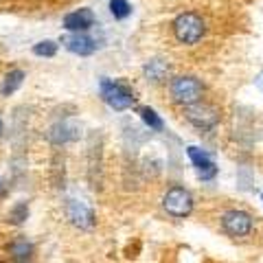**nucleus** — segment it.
Instances as JSON below:
<instances>
[{"mask_svg": "<svg viewBox=\"0 0 263 263\" xmlns=\"http://www.w3.org/2000/svg\"><path fill=\"white\" fill-rule=\"evenodd\" d=\"M186 156L191 158L193 167H195V171H197V176H200L202 180H213V178H215L217 167H215L213 158H211V156L204 152V149H200V147H189Z\"/></svg>", "mask_w": 263, "mask_h": 263, "instance_id": "nucleus-8", "label": "nucleus"}, {"mask_svg": "<svg viewBox=\"0 0 263 263\" xmlns=\"http://www.w3.org/2000/svg\"><path fill=\"white\" fill-rule=\"evenodd\" d=\"M70 217H72L75 224L84 226V228L92 226V213H90L84 204H72V206H70Z\"/></svg>", "mask_w": 263, "mask_h": 263, "instance_id": "nucleus-13", "label": "nucleus"}, {"mask_svg": "<svg viewBox=\"0 0 263 263\" xmlns=\"http://www.w3.org/2000/svg\"><path fill=\"white\" fill-rule=\"evenodd\" d=\"M169 92H171V99H174L178 105L189 108V105L202 101L204 86H202V81L197 77H193V75H180V77H176L174 81H171Z\"/></svg>", "mask_w": 263, "mask_h": 263, "instance_id": "nucleus-2", "label": "nucleus"}, {"mask_svg": "<svg viewBox=\"0 0 263 263\" xmlns=\"http://www.w3.org/2000/svg\"><path fill=\"white\" fill-rule=\"evenodd\" d=\"M24 70H20V68H13V70H9L5 75V81H3V88H0V92H3L5 97H9V95H13L15 90H18L20 86H22V81H24Z\"/></svg>", "mask_w": 263, "mask_h": 263, "instance_id": "nucleus-12", "label": "nucleus"}, {"mask_svg": "<svg viewBox=\"0 0 263 263\" xmlns=\"http://www.w3.org/2000/svg\"><path fill=\"white\" fill-rule=\"evenodd\" d=\"M33 53H35L37 57H55L57 42H53V40H42V42H37L35 46H33Z\"/></svg>", "mask_w": 263, "mask_h": 263, "instance_id": "nucleus-16", "label": "nucleus"}, {"mask_svg": "<svg viewBox=\"0 0 263 263\" xmlns=\"http://www.w3.org/2000/svg\"><path fill=\"white\" fill-rule=\"evenodd\" d=\"M184 117L197 129H213L219 123V110L200 101V103H193L189 108H184Z\"/></svg>", "mask_w": 263, "mask_h": 263, "instance_id": "nucleus-6", "label": "nucleus"}, {"mask_svg": "<svg viewBox=\"0 0 263 263\" xmlns=\"http://www.w3.org/2000/svg\"><path fill=\"white\" fill-rule=\"evenodd\" d=\"M9 252H11L13 261L27 263L33 257V243L27 239V237H15V239L9 243Z\"/></svg>", "mask_w": 263, "mask_h": 263, "instance_id": "nucleus-10", "label": "nucleus"}, {"mask_svg": "<svg viewBox=\"0 0 263 263\" xmlns=\"http://www.w3.org/2000/svg\"><path fill=\"white\" fill-rule=\"evenodd\" d=\"M29 215V206H27V202H18L15 206L9 211V221L11 224H22L24 219H27Z\"/></svg>", "mask_w": 263, "mask_h": 263, "instance_id": "nucleus-17", "label": "nucleus"}, {"mask_svg": "<svg viewBox=\"0 0 263 263\" xmlns=\"http://www.w3.org/2000/svg\"><path fill=\"white\" fill-rule=\"evenodd\" d=\"M101 99L110 105L112 110L123 112V110H129L132 105L136 103V97H134V90L127 88L123 81H114V79H101Z\"/></svg>", "mask_w": 263, "mask_h": 263, "instance_id": "nucleus-3", "label": "nucleus"}, {"mask_svg": "<svg viewBox=\"0 0 263 263\" xmlns=\"http://www.w3.org/2000/svg\"><path fill=\"white\" fill-rule=\"evenodd\" d=\"M143 72H145L147 81H154V84H162V81L169 77V64H164L162 60H152V62L145 64Z\"/></svg>", "mask_w": 263, "mask_h": 263, "instance_id": "nucleus-11", "label": "nucleus"}, {"mask_svg": "<svg viewBox=\"0 0 263 263\" xmlns=\"http://www.w3.org/2000/svg\"><path fill=\"white\" fill-rule=\"evenodd\" d=\"M95 13L92 9H75L64 15V29L68 33H86L88 29L95 27Z\"/></svg>", "mask_w": 263, "mask_h": 263, "instance_id": "nucleus-7", "label": "nucleus"}, {"mask_svg": "<svg viewBox=\"0 0 263 263\" xmlns=\"http://www.w3.org/2000/svg\"><path fill=\"white\" fill-rule=\"evenodd\" d=\"M138 114H141V119L145 121V125L149 127V129L162 132L164 123H162V119L158 117V114H156V110H152V108H138Z\"/></svg>", "mask_w": 263, "mask_h": 263, "instance_id": "nucleus-14", "label": "nucleus"}, {"mask_svg": "<svg viewBox=\"0 0 263 263\" xmlns=\"http://www.w3.org/2000/svg\"><path fill=\"white\" fill-rule=\"evenodd\" d=\"M171 29H174V35H176V40L180 44L193 46V44L200 42V40L204 37V33H206V22H204V18L200 13L184 11L174 20Z\"/></svg>", "mask_w": 263, "mask_h": 263, "instance_id": "nucleus-1", "label": "nucleus"}, {"mask_svg": "<svg viewBox=\"0 0 263 263\" xmlns=\"http://www.w3.org/2000/svg\"><path fill=\"white\" fill-rule=\"evenodd\" d=\"M162 209L167 215L176 219H184L193 213V195L184 186H171L167 193L162 195Z\"/></svg>", "mask_w": 263, "mask_h": 263, "instance_id": "nucleus-4", "label": "nucleus"}, {"mask_svg": "<svg viewBox=\"0 0 263 263\" xmlns=\"http://www.w3.org/2000/svg\"><path fill=\"white\" fill-rule=\"evenodd\" d=\"M3 132H5V123H3V117H0V136H3Z\"/></svg>", "mask_w": 263, "mask_h": 263, "instance_id": "nucleus-18", "label": "nucleus"}, {"mask_svg": "<svg viewBox=\"0 0 263 263\" xmlns=\"http://www.w3.org/2000/svg\"><path fill=\"white\" fill-rule=\"evenodd\" d=\"M252 228H254L252 215L241 209H230L221 215V230L230 237H248Z\"/></svg>", "mask_w": 263, "mask_h": 263, "instance_id": "nucleus-5", "label": "nucleus"}, {"mask_svg": "<svg viewBox=\"0 0 263 263\" xmlns=\"http://www.w3.org/2000/svg\"><path fill=\"white\" fill-rule=\"evenodd\" d=\"M62 44L68 48L70 53L81 55V57L92 55L97 51V42L90 35H86V33H68V35L62 37Z\"/></svg>", "mask_w": 263, "mask_h": 263, "instance_id": "nucleus-9", "label": "nucleus"}, {"mask_svg": "<svg viewBox=\"0 0 263 263\" xmlns=\"http://www.w3.org/2000/svg\"><path fill=\"white\" fill-rule=\"evenodd\" d=\"M110 13L117 20H125L132 13V5L127 3V0H110Z\"/></svg>", "mask_w": 263, "mask_h": 263, "instance_id": "nucleus-15", "label": "nucleus"}]
</instances>
